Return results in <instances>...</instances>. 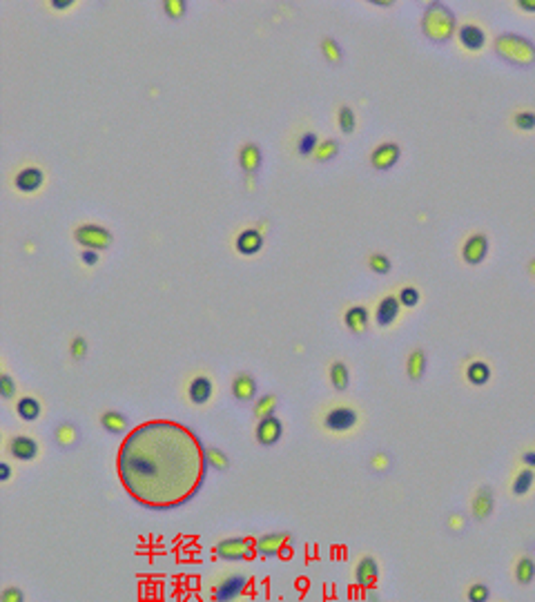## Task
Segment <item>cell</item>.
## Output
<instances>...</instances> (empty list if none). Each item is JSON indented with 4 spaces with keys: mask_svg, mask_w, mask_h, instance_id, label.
I'll return each mask as SVG.
<instances>
[{
    "mask_svg": "<svg viewBox=\"0 0 535 602\" xmlns=\"http://www.w3.org/2000/svg\"><path fill=\"white\" fill-rule=\"evenodd\" d=\"M529 272H531V275L535 277V259L531 261V266H529Z\"/></svg>",
    "mask_w": 535,
    "mask_h": 602,
    "instance_id": "816d5d0a",
    "label": "cell"
},
{
    "mask_svg": "<svg viewBox=\"0 0 535 602\" xmlns=\"http://www.w3.org/2000/svg\"><path fill=\"white\" fill-rule=\"evenodd\" d=\"M7 453L18 462H34L41 455V444L32 435H14L7 439Z\"/></svg>",
    "mask_w": 535,
    "mask_h": 602,
    "instance_id": "30bf717a",
    "label": "cell"
},
{
    "mask_svg": "<svg viewBox=\"0 0 535 602\" xmlns=\"http://www.w3.org/2000/svg\"><path fill=\"white\" fill-rule=\"evenodd\" d=\"M317 147H319V138L315 132H306V134L299 136L297 141V152L299 156H311L317 154Z\"/></svg>",
    "mask_w": 535,
    "mask_h": 602,
    "instance_id": "d6a6232c",
    "label": "cell"
},
{
    "mask_svg": "<svg viewBox=\"0 0 535 602\" xmlns=\"http://www.w3.org/2000/svg\"><path fill=\"white\" fill-rule=\"evenodd\" d=\"M18 393V386H16V380L12 377L9 373H3L0 375V397L3 399H14Z\"/></svg>",
    "mask_w": 535,
    "mask_h": 602,
    "instance_id": "f35d334b",
    "label": "cell"
},
{
    "mask_svg": "<svg viewBox=\"0 0 535 602\" xmlns=\"http://www.w3.org/2000/svg\"><path fill=\"white\" fill-rule=\"evenodd\" d=\"M72 5H74L72 0H65V3H52L54 9H67V7H72Z\"/></svg>",
    "mask_w": 535,
    "mask_h": 602,
    "instance_id": "f907efd6",
    "label": "cell"
},
{
    "mask_svg": "<svg viewBox=\"0 0 535 602\" xmlns=\"http://www.w3.org/2000/svg\"><path fill=\"white\" fill-rule=\"evenodd\" d=\"M290 547H293V535L288 531H272L257 538V556L261 558H277Z\"/></svg>",
    "mask_w": 535,
    "mask_h": 602,
    "instance_id": "ba28073f",
    "label": "cell"
},
{
    "mask_svg": "<svg viewBox=\"0 0 535 602\" xmlns=\"http://www.w3.org/2000/svg\"><path fill=\"white\" fill-rule=\"evenodd\" d=\"M535 484V471L533 468H522V471L513 477V484H511V493L515 497H524Z\"/></svg>",
    "mask_w": 535,
    "mask_h": 602,
    "instance_id": "f1b7e54d",
    "label": "cell"
},
{
    "mask_svg": "<svg viewBox=\"0 0 535 602\" xmlns=\"http://www.w3.org/2000/svg\"><path fill=\"white\" fill-rule=\"evenodd\" d=\"M457 39L466 50L477 52V50H482L484 43H486V34H484L482 27H477V25H462L457 30Z\"/></svg>",
    "mask_w": 535,
    "mask_h": 602,
    "instance_id": "ac0fdd59",
    "label": "cell"
},
{
    "mask_svg": "<svg viewBox=\"0 0 535 602\" xmlns=\"http://www.w3.org/2000/svg\"><path fill=\"white\" fill-rule=\"evenodd\" d=\"M368 266L373 272H377V275H386V272H390L392 263L386 255H381V252H375V255H370L368 259Z\"/></svg>",
    "mask_w": 535,
    "mask_h": 602,
    "instance_id": "74e56055",
    "label": "cell"
},
{
    "mask_svg": "<svg viewBox=\"0 0 535 602\" xmlns=\"http://www.w3.org/2000/svg\"><path fill=\"white\" fill-rule=\"evenodd\" d=\"M399 306H401L399 297H392V295L384 297L377 306V313H375V322H377L379 326L395 324V319L399 317Z\"/></svg>",
    "mask_w": 535,
    "mask_h": 602,
    "instance_id": "d6986e66",
    "label": "cell"
},
{
    "mask_svg": "<svg viewBox=\"0 0 535 602\" xmlns=\"http://www.w3.org/2000/svg\"><path fill=\"white\" fill-rule=\"evenodd\" d=\"M98 422H101L103 428H105L107 433H114V435H120V433H125V428H127V417L120 411H114V408L103 411Z\"/></svg>",
    "mask_w": 535,
    "mask_h": 602,
    "instance_id": "cb8c5ba5",
    "label": "cell"
},
{
    "mask_svg": "<svg viewBox=\"0 0 535 602\" xmlns=\"http://www.w3.org/2000/svg\"><path fill=\"white\" fill-rule=\"evenodd\" d=\"M214 558L228 564H241L248 562L257 556V538H248V535H230L223 538L212 547Z\"/></svg>",
    "mask_w": 535,
    "mask_h": 602,
    "instance_id": "277c9868",
    "label": "cell"
},
{
    "mask_svg": "<svg viewBox=\"0 0 535 602\" xmlns=\"http://www.w3.org/2000/svg\"><path fill=\"white\" fill-rule=\"evenodd\" d=\"M205 462H208V466H212L214 471H228L230 468L228 453L217 446H205Z\"/></svg>",
    "mask_w": 535,
    "mask_h": 602,
    "instance_id": "4dcf8cb0",
    "label": "cell"
},
{
    "mask_svg": "<svg viewBox=\"0 0 535 602\" xmlns=\"http://www.w3.org/2000/svg\"><path fill=\"white\" fill-rule=\"evenodd\" d=\"M322 52H324V56L331 63H339L342 61V47H339V43H337L335 39H324Z\"/></svg>",
    "mask_w": 535,
    "mask_h": 602,
    "instance_id": "ab89813d",
    "label": "cell"
},
{
    "mask_svg": "<svg viewBox=\"0 0 535 602\" xmlns=\"http://www.w3.org/2000/svg\"><path fill=\"white\" fill-rule=\"evenodd\" d=\"M328 380H331V386L335 391L344 393L346 388H348V384H350V371H348V366H346V362L335 360L331 364V369H328Z\"/></svg>",
    "mask_w": 535,
    "mask_h": 602,
    "instance_id": "603a6c76",
    "label": "cell"
},
{
    "mask_svg": "<svg viewBox=\"0 0 535 602\" xmlns=\"http://www.w3.org/2000/svg\"><path fill=\"white\" fill-rule=\"evenodd\" d=\"M230 393H232V397L239 399V402H252L257 397V380L252 377L250 373L241 371L232 377Z\"/></svg>",
    "mask_w": 535,
    "mask_h": 602,
    "instance_id": "4fadbf2b",
    "label": "cell"
},
{
    "mask_svg": "<svg viewBox=\"0 0 535 602\" xmlns=\"http://www.w3.org/2000/svg\"><path fill=\"white\" fill-rule=\"evenodd\" d=\"M421 27H424V34L428 39L442 43V41H448L455 32V16L442 3H435L426 9Z\"/></svg>",
    "mask_w": 535,
    "mask_h": 602,
    "instance_id": "5b68a950",
    "label": "cell"
},
{
    "mask_svg": "<svg viewBox=\"0 0 535 602\" xmlns=\"http://www.w3.org/2000/svg\"><path fill=\"white\" fill-rule=\"evenodd\" d=\"M284 435V422H281L277 415L266 417V419H259L257 426H255V437L261 446H275L277 442Z\"/></svg>",
    "mask_w": 535,
    "mask_h": 602,
    "instance_id": "8fae6325",
    "label": "cell"
},
{
    "mask_svg": "<svg viewBox=\"0 0 535 602\" xmlns=\"http://www.w3.org/2000/svg\"><path fill=\"white\" fill-rule=\"evenodd\" d=\"M277 404H279L277 395H272V393L261 395V397L255 402V406H252V413H255L257 422H259V419H266V417H272V415H275V411H277Z\"/></svg>",
    "mask_w": 535,
    "mask_h": 602,
    "instance_id": "f546056e",
    "label": "cell"
},
{
    "mask_svg": "<svg viewBox=\"0 0 535 602\" xmlns=\"http://www.w3.org/2000/svg\"><path fill=\"white\" fill-rule=\"evenodd\" d=\"M87 353H90L87 340H85V337L76 335V337H74V340L70 342V355H72V360H76V362L85 360Z\"/></svg>",
    "mask_w": 535,
    "mask_h": 602,
    "instance_id": "d590c367",
    "label": "cell"
},
{
    "mask_svg": "<svg viewBox=\"0 0 535 602\" xmlns=\"http://www.w3.org/2000/svg\"><path fill=\"white\" fill-rule=\"evenodd\" d=\"M350 576H353V582L357 585V589L373 591L379 585V578H381L379 558L375 556V553H361V556H357L353 567H350Z\"/></svg>",
    "mask_w": 535,
    "mask_h": 602,
    "instance_id": "8992f818",
    "label": "cell"
},
{
    "mask_svg": "<svg viewBox=\"0 0 535 602\" xmlns=\"http://www.w3.org/2000/svg\"><path fill=\"white\" fill-rule=\"evenodd\" d=\"M261 161H264V156H261V147L257 143H246L239 149V163L246 174H255L261 167Z\"/></svg>",
    "mask_w": 535,
    "mask_h": 602,
    "instance_id": "7402d4cb",
    "label": "cell"
},
{
    "mask_svg": "<svg viewBox=\"0 0 535 602\" xmlns=\"http://www.w3.org/2000/svg\"><path fill=\"white\" fill-rule=\"evenodd\" d=\"M522 462L527 464V468H535V450H527L522 455Z\"/></svg>",
    "mask_w": 535,
    "mask_h": 602,
    "instance_id": "c3c4849f",
    "label": "cell"
},
{
    "mask_svg": "<svg viewBox=\"0 0 535 602\" xmlns=\"http://www.w3.org/2000/svg\"><path fill=\"white\" fill-rule=\"evenodd\" d=\"M0 602H27V596L23 587L18 585H5L0 591Z\"/></svg>",
    "mask_w": 535,
    "mask_h": 602,
    "instance_id": "8d00e7d4",
    "label": "cell"
},
{
    "mask_svg": "<svg viewBox=\"0 0 535 602\" xmlns=\"http://www.w3.org/2000/svg\"><path fill=\"white\" fill-rule=\"evenodd\" d=\"M337 123H339V129L344 132V134H353L355 127H357V116L353 107H339V112H337Z\"/></svg>",
    "mask_w": 535,
    "mask_h": 602,
    "instance_id": "e575fe53",
    "label": "cell"
},
{
    "mask_svg": "<svg viewBox=\"0 0 535 602\" xmlns=\"http://www.w3.org/2000/svg\"><path fill=\"white\" fill-rule=\"evenodd\" d=\"M361 415L350 404H331L322 411V428L333 435H348L359 426Z\"/></svg>",
    "mask_w": 535,
    "mask_h": 602,
    "instance_id": "3957f363",
    "label": "cell"
},
{
    "mask_svg": "<svg viewBox=\"0 0 535 602\" xmlns=\"http://www.w3.org/2000/svg\"><path fill=\"white\" fill-rule=\"evenodd\" d=\"M116 471L134 502L152 511H172L199 493L208 471L205 446L178 422H145L125 435Z\"/></svg>",
    "mask_w": 535,
    "mask_h": 602,
    "instance_id": "6da1fadb",
    "label": "cell"
},
{
    "mask_svg": "<svg viewBox=\"0 0 535 602\" xmlns=\"http://www.w3.org/2000/svg\"><path fill=\"white\" fill-rule=\"evenodd\" d=\"M370 466L375 468V471H386V468L390 466V457L386 453H375L370 459Z\"/></svg>",
    "mask_w": 535,
    "mask_h": 602,
    "instance_id": "ee69618b",
    "label": "cell"
},
{
    "mask_svg": "<svg viewBox=\"0 0 535 602\" xmlns=\"http://www.w3.org/2000/svg\"><path fill=\"white\" fill-rule=\"evenodd\" d=\"M466 380L468 384H473V386H484V384H489L491 380V366L482 360L471 362L466 366Z\"/></svg>",
    "mask_w": 535,
    "mask_h": 602,
    "instance_id": "484cf974",
    "label": "cell"
},
{
    "mask_svg": "<svg viewBox=\"0 0 535 602\" xmlns=\"http://www.w3.org/2000/svg\"><path fill=\"white\" fill-rule=\"evenodd\" d=\"M466 600L468 602H489L491 600V587L482 580L471 582V585L466 587Z\"/></svg>",
    "mask_w": 535,
    "mask_h": 602,
    "instance_id": "1f68e13d",
    "label": "cell"
},
{
    "mask_svg": "<svg viewBox=\"0 0 535 602\" xmlns=\"http://www.w3.org/2000/svg\"><path fill=\"white\" fill-rule=\"evenodd\" d=\"M486 252H489V239H486V234L482 232H475L471 234L464 246H462V259L468 263V266H477V263H482Z\"/></svg>",
    "mask_w": 535,
    "mask_h": 602,
    "instance_id": "7c38bea8",
    "label": "cell"
},
{
    "mask_svg": "<svg viewBox=\"0 0 535 602\" xmlns=\"http://www.w3.org/2000/svg\"><path fill=\"white\" fill-rule=\"evenodd\" d=\"M81 259H83L85 266H96V263H98V250H83Z\"/></svg>",
    "mask_w": 535,
    "mask_h": 602,
    "instance_id": "f6af8a7d",
    "label": "cell"
},
{
    "mask_svg": "<svg viewBox=\"0 0 535 602\" xmlns=\"http://www.w3.org/2000/svg\"><path fill=\"white\" fill-rule=\"evenodd\" d=\"M45 181V174L41 167H25L16 174L14 183L21 192H36Z\"/></svg>",
    "mask_w": 535,
    "mask_h": 602,
    "instance_id": "e0dca14e",
    "label": "cell"
},
{
    "mask_svg": "<svg viewBox=\"0 0 535 602\" xmlns=\"http://www.w3.org/2000/svg\"><path fill=\"white\" fill-rule=\"evenodd\" d=\"M12 464L9 462H0V482H9V479H12Z\"/></svg>",
    "mask_w": 535,
    "mask_h": 602,
    "instance_id": "bcb514c9",
    "label": "cell"
},
{
    "mask_svg": "<svg viewBox=\"0 0 535 602\" xmlns=\"http://www.w3.org/2000/svg\"><path fill=\"white\" fill-rule=\"evenodd\" d=\"M397 297H399V304L406 306V308H415L419 304V290L412 288V286L401 288V293Z\"/></svg>",
    "mask_w": 535,
    "mask_h": 602,
    "instance_id": "60d3db41",
    "label": "cell"
},
{
    "mask_svg": "<svg viewBox=\"0 0 535 602\" xmlns=\"http://www.w3.org/2000/svg\"><path fill=\"white\" fill-rule=\"evenodd\" d=\"M513 578H515L518 585L529 587L531 582L535 580V560L529 558V556L518 558V562H515V567H513Z\"/></svg>",
    "mask_w": 535,
    "mask_h": 602,
    "instance_id": "d4e9b609",
    "label": "cell"
},
{
    "mask_svg": "<svg viewBox=\"0 0 535 602\" xmlns=\"http://www.w3.org/2000/svg\"><path fill=\"white\" fill-rule=\"evenodd\" d=\"M214 391H217V384H214L210 375H194L185 386L187 402L192 406H208L214 397Z\"/></svg>",
    "mask_w": 535,
    "mask_h": 602,
    "instance_id": "9c48e42d",
    "label": "cell"
},
{
    "mask_svg": "<svg viewBox=\"0 0 535 602\" xmlns=\"http://www.w3.org/2000/svg\"><path fill=\"white\" fill-rule=\"evenodd\" d=\"M74 239L81 243L83 250H105L112 246V232L96 223L78 225L74 230Z\"/></svg>",
    "mask_w": 535,
    "mask_h": 602,
    "instance_id": "52a82bcc",
    "label": "cell"
},
{
    "mask_svg": "<svg viewBox=\"0 0 535 602\" xmlns=\"http://www.w3.org/2000/svg\"><path fill=\"white\" fill-rule=\"evenodd\" d=\"M448 526H450V529H453V531H459V529H462V526H464V517L459 515V513H453V515L448 517Z\"/></svg>",
    "mask_w": 535,
    "mask_h": 602,
    "instance_id": "7dc6e473",
    "label": "cell"
},
{
    "mask_svg": "<svg viewBox=\"0 0 535 602\" xmlns=\"http://www.w3.org/2000/svg\"><path fill=\"white\" fill-rule=\"evenodd\" d=\"M252 591V576L241 567H225L205 580V602H246Z\"/></svg>",
    "mask_w": 535,
    "mask_h": 602,
    "instance_id": "7a4b0ae2",
    "label": "cell"
},
{
    "mask_svg": "<svg viewBox=\"0 0 535 602\" xmlns=\"http://www.w3.org/2000/svg\"><path fill=\"white\" fill-rule=\"evenodd\" d=\"M234 246H237V250L241 252V255L252 257V255H257V252H261V248H264V237H261V232L257 228H246V230L239 232Z\"/></svg>",
    "mask_w": 535,
    "mask_h": 602,
    "instance_id": "2e32d148",
    "label": "cell"
},
{
    "mask_svg": "<svg viewBox=\"0 0 535 602\" xmlns=\"http://www.w3.org/2000/svg\"><path fill=\"white\" fill-rule=\"evenodd\" d=\"M495 509V495H493V488L491 486H480L473 495V502H471V511L475 520H486L491 517Z\"/></svg>",
    "mask_w": 535,
    "mask_h": 602,
    "instance_id": "9a60e30c",
    "label": "cell"
},
{
    "mask_svg": "<svg viewBox=\"0 0 535 602\" xmlns=\"http://www.w3.org/2000/svg\"><path fill=\"white\" fill-rule=\"evenodd\" d=\"M185 9H187L185 0H165L163 3V12L170 18H181L185 14Z\"/></svg>",
    "mask_w": 535,
    "mask_h": 602,
    "instance_id": "7bdbcfd3",
    "label": "cell"
},
{
    "mask_svg": "<svg viewBox=\"0 0 535 602\" xmlns=\"http://www.w3.org/2000/svg\"><path fill=\"white\" fill-rule=\"evenodd\" d=\"M337 154H339V143H337L335 138H326L319 143L315 158L319 163H326V161H331V158H335Z\"/></svg>",
    "mask_w": 535,
    "mask_h": 602,
    "instance_id": "836d02e7",
    "label": "cell"
},
{
    "mask_svg": "<svg viewBox=\"0 0 535 602\" xmlns=\"http://www.w3.org/2000/svg\"><path fill=\"white\" fill-rule=\"evenodd\" d=\"M513 123L518 129H535V112H518V114L513 116Z\"/></svg>",
    "mask_w": 535,
    "mask_h": 602,
    "instance_id": "b9f144b4",
    "label": "cell"
},
{
    "mask_svg": "<svg viewBox=\"0 0 535 602\" xmlns=\"http://www.w3.org/2000/svg\"><path fill=\"white\" fill-rule=\"evenodd\" d=\"M16 413L18 417L25 422H36L43 415V402L39 397H34V395H23V397H18L16 402Z\"/></svg>",
    "mask_w": 535,
    "mask_h": 602,
    "instance_id": "44dd1931",
    "label": "cell"
},
{
    "mask_svg": "<svg viewBox=\"0 0 535 602\" xmlns=\"http://www.w3.org/2000/svg\"><path fill=\"white\" fill-rule=\"evenodd\" d=\"M424 373H426V353L421 351V348H415L406 360V375L408 380L419 382L424 377Z\"/></svg>",
    "mask_w": 535,
    "mask_h": 602,
    "instance_id": "4316f807",
    "label": "cell"
},
{
    "mask_svg": "<svg viewBox=\"0 0 535 602\" xmlns=\"http://www.w3.org/2000/svg\"><path fill=\"white\" fill-rule=\"evenodd\" d=\"M54 439L56 444H59L61 448H72L76 446L78 442V428L72 424V422H63V424H59L54 428Z\"/></svg>",
    "mask_w": 535,
    "mask_h": 602,
    "instance_id": "83f0119b",
    "label": "cell"
},
{
    "mask_svg": "<svg viewBox=\"0 0 535 602\" xmlns=\"http://www.w3.org/2000/svg\"><path fill=\"white\" fill-rule=\"evenodd\" d=\"M399 156H401V149L397 143H381L373 149L370 165L375 170H390V167L399 161Z\"/></svg>",
    "mask_w": 535,
    "mask_h": 602,
    "instance_id": "5bb4252c",
    "label": "cell"
},
{
    "mask_svg": "<svg viewBox=\"0 0 535 602\" xmlns=\"http://www.w3.org/2000/svg\"><path fill=\"white\" fill-rule=\"evenodd\" d=\"M520 9H527V12H535V3H529V0H522V3H518Z\"/></svg>",
    "mask_w": 535,
    "mask_h": 602,
    "instance_id": "681fc988",
    "label": "cell"
},
{
    "mask_svg": "<svg viewBox=\"0 0 535 602\" xmlns=\"http://www.w3.org/2000/svg\"><path fill=\"white\" fill-rule=\"evenodd\" d=\"M344 322H346V328H348L350 333L361 335V333L368 331V324H370L368 310H366L364 306H353V308L346 310Z\"/></svg>",
    "mask_w": 535,
    "mask_h": 602,
    "instance_id": "ffe728a7",
    "label": "cell"
}]
</instances>
